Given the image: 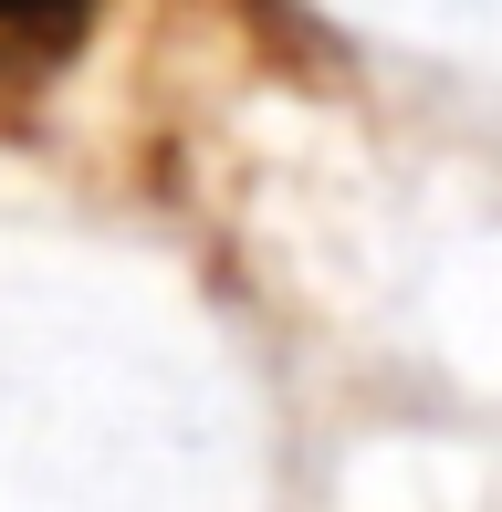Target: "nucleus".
<instances>
[{
  "instance_id": "f257e3e1",
  "label": "nucleus",
  "mask_w": 502,
  "mask_h": 512,
  "mask_svg": "<svg viewBox=\"0 0 502 512\" xmlns=\"http://www.w3.org/2000/svg\"><path fill=\"white\" fill-rule=\"evenodd\" d=\"M84 0H0V32H21V42H42V32H63Z\"/></svg>"
}]
</instances>
